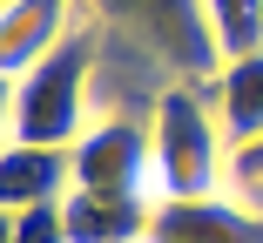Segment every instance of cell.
<instances>
[{"mask_svg": "<svg viewBox=\"0 0 263 243\" xmlns=\"http://www.w3.org/2000/svg\"><path fill=\"white\" fill-rule=\"evenodd\" d=\"M74 189H115V196L155 203V156H148V115H101L74 142Z\"/></svg>", "mask_w": 263, "mask_h": 243, "instance_id": "obj_4", "label": "cell"}, {"mask_svg": "<svg viewBox=\"0 0 263 243\" xmlns=\"http://www.w3.org/2000/svg\"><path fill=\"white\" fill-rule=\"evenodd\" d=\"M0 142H14V74H0Z\"/></svg>", "mask_w": 263, "mask_h": 243, "instance_id": "obj_13", "label": "cell"}, {"mask_svg": "<svg viewBox=\"0 0 263 243\" xmlns=\"http://www.w3.org/2000/svg\"><path fill=\"white\" fill-rule=\"evenodd\" d=\"M148 156H155V203L209 196L230 182V135L216 122L209 81H169L148 95Z\"/></svg>", "mask_w": 263, "mask_h": 243, "instance_id": "obj_2", "label": "cell"}, {"mask_svg": "<svg viewBox=\"0 0 263 243\" xmlns=\"http://www.w3.org/2000/svg\"><path fill=\"white\" fill-rule=\"evenodd\" d=\"M14 243H68V223H61V203H41V210H21V216H14Z\"/></svg>", "mask_w": 263, "mask_h": 243, "instance_id": "obj_11", "label": "cell"}, {"mask_svg": "<svg viewBox=\"0 0 263 243\" xmlns=\"http://www.w3.org/2000/svg\"><path fill=\"white\" fill-rule=\"evenodd\" d=\"M209 102H216V122H223V135H230V149H243V142L263 135V47L216 68Z\"/></svg>", "mask_w": 263, "mask_h": 243, "instance_id": "obj_9", "label": "cell"}, {"mask_svg": "<svg viewBox=\"0 0 263 243\" xmlns=\"http://www.w3.org/2000/svg\"><path fill=\"white\" fill-rule=\"evenodd\" d=\"M101 61V27L81 14V27L34 61L14 81V142H47V149H74L88 135V81Z\"/></svg>", "mask_w": 263, "mask_h": 243, "instance_id": "obj_3", "label": "cell"}, {"mask_svg": "<svg viewBox=\"0 0 263 243\" xmlns=\"http://www.w3.org/2000/svg\"><path fill=\"white\" fill-rule=\"evenodd\" d=\"M202 7H209V27H216L223 61L263 47V0H202Z\"/></svg>", "mask_w": 263, "mask_h": 243, "instance_id": "obj_10", "label": "cell"}, {"mask_svg": "<svg viewBox=\"0 0 263 243\" xmlns=\"http://www.w3.org/2000/svg\"><path fill=\"white\" fill-rule=\"evenodd\" d=\"M148 196H115V189H68L61 223L68 243H142L148 236Z\"/></svg>", "mask_w": 263, "mask_h": 243, "instance_id": "obj_8", "label": "cell"}, {"mask_svg": "<svg viewBox=\"0 0 263 243\" xmlns=\"http://www.w3.org/2000/svg\"><path fill=\"white\" fill-rule=\"evenodd\" d=\"M0 243H14V216L7 210H0Z\"/></svg>", "mask_w": 263, "mask_h": 243, "instance_id": "obj_14", "label": "cell"}, {"mask_svg": "<svg viewBox=\"0 0 263 243\" xmlns=\"http://www.w3.org/2000/svg\"><path fill=\"white\" fill-rule=\"evenodd\" d=\"M81 14L101 34H115L162 88L169 81L202 88L223 68V47H216V27H209L202 0H81Z\"/></svg>", "mask_w": 263, "mask_h": 243, "instance_id": "obj_1", "label": "cell"}, {"mask_svg": "<svg viewBox=\"0 0 263 243\" xmlns=\"http://www.w3.org/2000/svg\"><path fill=\"white\" fill-rule=\"evenodd\" d=\"M74 189V156L47 142H0V210L21 216L41 203H61Z\"/></svg>", "mask_w": 263, "mask_h": 243, "instance_id": "obj_7", "label": "cell"}, {"mask_svg": "<svg viewBox=\"0 0 263 243\" xmlns=\"http://www.w3.org/2000/svg\"><path fill=\"white\" fill-rule=\"evenodd\" d=\"M81 27V0H0V74H27Z\"/></svg>", "mask_w": 263, "mask_h": 243, "instance_id": "obj_6", "label": "cell"}, {"mask_svg": "<svg viewBox=\"0 0 263 243\" xmlns=\"http://www.w3.org/2000/svg\"><path fill=\"white\" fill-rule=\"evenodd\" d=\"M230 182L236 189H263V135L243 142V149H230Z\"/></svg>", "mask_w": 263, "mask_h": 243, "instance_id": "obj_12", "label": "cell"}, {"mask_svg": "<svg viewBox=\"0 0 263 243\" xmlns=\"http://www.w3.org/2000/svg\"><path fill=\"white\" fill-rule=\"evenodd\" d=\"M142 243H263V210H250L230 189L209 196H162L148 210Z\"/></svg>", "mask_w": 263, "mask_h": 243, "instance_id": "obj_5", "label": "cell"}]
</instances>
